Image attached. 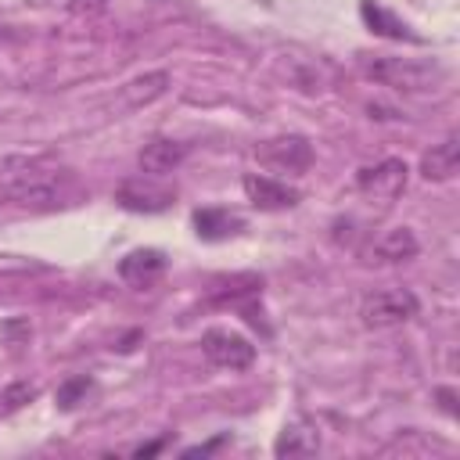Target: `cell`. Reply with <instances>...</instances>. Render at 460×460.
<instances>
[{
	"instance_id": "cell-1",
	"label": "cell",
	"mask_w": 460,
	"mask_h": 460,
	"mask_svg": "<svg viewBox=\"0 0 460 460\" xmlns=\"http://www.w3.org/2000/svg\"><path fill=\"white\" fill-rule=\"evenodd\" d=\"M363 72L374 83H385V86H395V90H406V93H428L442 83V65L417 61V58H392V54L363 61Z\"/></svg>"
},
{
	"instance_id": "cell-2",
	"label": "cell",
	"mask_w": 460,
	"mask_h": 460,
	"mask_svg": "<svg viewBox=\"0 0 460 460\" xmlns=\"http://www.w3.org/2000/svg\"><path fill=\"white\" fill-rule=\"evenodd\" d=\"M417 309H420V302H417V295L410 288H381V291L363 295L359 320L370 331H385V327H399V323L413 320Z\"/></svg>"
},
{
	"instance_id": "cell-3",
	"label": "cell",
	"mask_w": 460,
	"mask_h": 460,
	"mask_svg": "<svg viewBox=\"0 0 460 460\" xmlns=\"http://www.w3.org/2000/svg\"><path fill=\"white\" fill-rule=\"evenodd\" d=\"M255 158H259V165H266L273 172H305L313 165V144L298 133H288V137L262 140L255 147Z\"/></svg>"
},
{
	"instance_id": "cell-4",
	"label": "cell",
	"mask_w": 460,
	"mask_h": 460,
	"mask_svg": "<svg viewBox=\"0 0 460 460\" xmlns=\"http://www.w3.org/2000/svg\"><path fill=\"white\" fill-rule=\"evenodd\" d=\"M201 352L212 367H223V370H244L252 367L255 359V345L237 334V331H226V327H212L201 334Z\"/></svg>"
},
{
	"instance_id": "cell-5",
	"label": "cell",
	"mask_w": 460,
	"mask_h": 460,
	"mask_svg": "<svg viewBox=\"0 0 460 460\" xmlns=\"http://www.w3.org/2000/svg\"><path fill=\"white\" fill-rule=\"evenodd\" d=\"M172 190L169 187H162V183H155L151 176L144 180V176H137V180H126V183H119V190H115V201L126 208V212H165L169 205H172Z\"/></svg>"
},
{
	"instance_id": "cell-6",
	"label": "cell",
	"mask_w": 460,
	"mask_h": 460,
	"mask_svg": "<svg viewBox=\"0 0 460 460\" xmlns=\"http://www.w3.org/2000/svg\"><path fill=\"white\" fill-rule=\"evenodd\" d=\"M406 162L402 158H385V162H377L374 169H359V176H356V187L363 190V194H370V198H381V201H392L395 194H402V187H406Z\"/></svg>"
},
{
	"instance_id": "cell-7",
	"label": "cell",
	"mask_w": 460,
	"mask_h": 460,
	"mask_svg": "<svg viewBox=\"0 0 460 460\" xmlns=\"http://www.w3.org/2000/svg\"><path fill=\"white\" fill-rule=\"evenodd\" d=\"M241 187H244L248 201H252L255 208H262V212L291 208V205L302 201L298 187H288V183H280V180H273V176H259V172H248V176L241 180Z\"/></svg>"
},
{
	"instance_id": "cell-8",
	"label": "cell",
	"mask_w": 460,
	"mask_h": 460,
	"mask_svg": "<svg viewBox=\"0 0 460 460\" xmlns=\"http://www.w3.org/2000/svg\"><path fill=\"white\" fill-rule=\"evenodd\" d=\"M0 201L4 205H32V208H43V205H54L58 201V183L50 176H14L11 183L0 187Z\"/></svg>"
},
{
	"instance_id": "cell-9",
	"label": "cell",
	"mask_w": 460,
	"mask_h": 460,
	"mask_svg": "<svg viewBox=\"0 0 460 460\" xmlns=\"http://www.w3.org/2000/svg\"><path fill=\"white\" fill-rule=\"evenodd\" d=\"M169 83H172V79H169V72H165V68L144 72V75L129 79V83L119 90V101H122V108H129V111H137V108H147V104H155L158 97H165Z\"/></svg>"
},
{
	"instance_id": "cell-10",
	"label": "cell",
	"mask_w": 460,
	"mask_h": 460,
	"mask_svg": "<svg viewBox=\"0 0 460 460\" xmlns=\"http://www.w3.org/2000/svg\"><path fill=\"white\" fill-rule=\"evenodd\" d=\"M183 158H187V144L158 137V140H147V144L140 147L137 165H140L147 176H165V172H172V169H176Z\"/></svg>"
},
{
	"instance_id": "cell-11",
	"label": "cell",
	"mask_w": 460,
	"mask_h": 460,
	"mask_svg": "<svg viewBox=\"0 0 460 460\" xmlns=\"http://www.w3.org/2000/svg\"><path fill=\"white\" fill-rule=\"evenodd\" d=\"M359 18L367 22V29L370 32H377V36H388V40H406V43H420V36L399 18V14H392L388 7H381L377 0H363L359 4Z\"/></svg>"
},
{
	"instance_id": "cell-12",
	"label": "cell",
	"mask_w": 460,
	"mask_h": 460,
	"mask_svg": "<svg viewBox=\"0 0 460 460\" xmlns=\"http://www.w3.org/2000/svg\"><path fill=\"white\" fill-rule=\"evenodd\" d=\"M162 270H165V255L158 248H137V252H129V255L119 259V277L126 284H137V288L140 284H151Z\"/></svg>"
},
{
	"instance_id": "cell-13",
	"label": "cell",
	"mask_w": 460,
	"mask_h": 460,
	"mask_svg": "<svg viewBox=\"0 0 460 460\" xmlns=\"http://www.w3.org/2000/svg\"><path fill=\"white\" fill-rule=\"evenodd\" d=\"M456 169H460V144H456V137H446L442 144H435V147L424 151V158H420V176H424V180H435V183L453 180Z\"/></svg>"
},
{
	"instance_id": "cell-14",
	"label": "cell",
	"mask_w": 460,
	"mask_h": 460,
	"mask_svg": "<svg viewBox=\"0 0 460 460\" xmlns=\"http://www.w3.org/2000/svg\"><path fill=\"white\" fill-rule=\"evenodd\" d=\"M417 252H420V244H417L413 230H410V226H392V230H385V234L377 237L370 259H374V262H406V259H413Z\"/></svg>"
},
{
	"instance_id": "cell-15",
	"label": "cell",
	"mask_w": 460,
	"mask_h": 460,
	"mask_svg": "<svg viewBox=\"0 0 460 460\" xmlns=\"http://www.w3.org/2000/svg\"><path fill=\"white\" fill-rule=\"evenodd\" d=\"M316 449H320V431L313 424H305V420L288 424L277 435V442H273V453L277 456H313Z\"/></svg>"
},
{
	"instance_id": "cell-16",
	"label": "cell",
	"mask_w": 460,
	"mask_h": 460,
	"mask_svg": "<svg viewBox=\"0 0 460 460\" xmlns=\"http://www.w3.org/2000/svg\"><path fill=\"white\" fill-rule=\"evenodd\" d=\"M194 226H198V237L219 241V237H230V234L244 230V219L226 212V208H198L194 212Z\"/></svg>"
},
{
	"instance_id": "cell-17",
	"label": "cell",
	"mask_w": 460,
	"mask_h": 460,
	"mask_svg": "<svg viewBox=\"0 0 460 460\" xmlns=\"http://www.w3.org/2000/svg\"><path fill=\"white\" fill-rule=\"evenodd\" d=\"M90 388H93V381L86 377V374H75V377H65L61 385H58V392H54V402H58V410H75L86 395H90Z\"/></svg>"
},
{
	"instance_id": "cell-18",
	"label": "cell",
	"mask_w": 460,
	"mask_h": 460,
	"mask_svg": "<svg viewBox=\"0 0 460 460\" xmlns=\"http://www.w3.org/2000/svg\"><path fill=\"white\" fill-rule=\"evenodd\" d=\"M32 399H36V385H29V381H14V385H7V388L0 392V413L22 410V406L32 402Z\"/></svg>"
},
{
	"instance_id": "cell-19",
	"label": "cell",
	"mask_w": 460,
	"mask_h": 460,
	"mask_svg": "<svg viewBox=\"0 0 460 460\" xmlns=\"http://www.w3.org/2000/svg\"><path fill=\"white\" fill-rule=\"evenodd\" d=\"M32 338V323L25 316L0 320V345H25Z\"/></svg>"
},
{
	"instance_id": "cell-20",
	"label": "cell",
	"mask_w": 460,
	"mask_h": 460,
	"mask_svg": "<svg viewBox=\"0 0 460 460\" xmlns=\"http://www.w3.org/2000/svg\"><path fill=\"white\" fill-rule=\"evenodd\" d=\"M435 399L442 402V410H446L449 417H456V392H453V388H435Z\"/></svg>"
},
{
	"instance_id": "cell-21",
	"label": "cell",
	"mask_w": 460,
	"mask_h": 460,
	"mask_svg": "<svg viewBox=\"0 0 460 460\" xmlns=\"http://www.w3.org/2000/svg\"><path fill=\"white\" fill-rule=\"evenodd\" d=\"M72 11L75 14H97V11H104V0H72Z\"/></svg>"
},
{
	"instance_id": "cell-22",
	"label": "cell",
	"mask_w": 460,
	"mask_h": 460,
	"mask_svg": "<svg viewBox=\"0 0 460 460\" xmlns=\"http://www.w3.org/2000/svg\"><path fill=\"white\" fill-rule=\"evenodd\" d=\"M151 453H158V442H151V446H140V449H137V456H151Z\"/></svg>"
}]
</instances>
